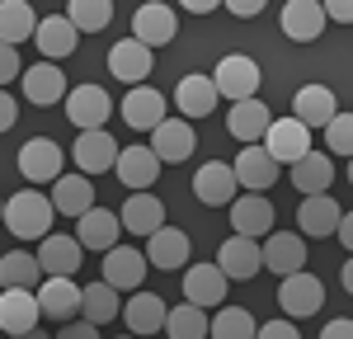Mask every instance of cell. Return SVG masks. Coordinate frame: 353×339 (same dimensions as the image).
<instances>
[{
	"label": "cell",
	"instance_id": "6da1fadb",
	"mask_svg": "<svg viewBox=\"0 0 353 339\" xmlns=\"http://www.w3.org/2000/svg\"><path fill=\"white\" fill-rule=\"evenodd\" d=\"M52 198H43L38 189H24V194L5 198V226L10 236L19 240H48L52 236Z\"/></svg>",
	"mask_w": 353,
	"mask_h": 339
},
{
	"label": "cell",
	"instance_id": "7a4b0ae2",
	"mask_svg": "<svg viewBox=\"0 0 353 339\" xmlns=\"http://www.w3.org/2000/svg\"><path fill=\"white\" fill-rule=\"evenodd\" d=\"M259 81H264V71H259V61L245 52H226L217 61V71H212V85H217L221 99H231V104H245V99H254L259 94Z\"/></svg>",
	"mask_w": 353,
	"mask_h": 339
},
{
	"label": "cell",
	"instance_id": "3957f363",
	"mask_svg": "<svg viewBox=\"0 0 353 339\" xmlns=\"http://www.w3.org/2000/svg\"><path fill=\"white\" fill-rule=\"evenodd\" d=\"M174 33H179V19H174V5H165V0H146L132 14V38L141 48H151V52L174 43Z\"/></svg>",
	"mask_w": 353,
	"mask_h": 339
},
{
	"label": "cell",
	"instance_id": "277c9868",
	"mask_svg": "<svg viewBox=\"0 0 353 339\" xmlns=\"http://www.w3.org/2000/svg\"><path fill=\"white\" fill-rule=\"evenodd\" d=\"M278 307L292 320H306V316H316V311L325 307V287H321L316 274H292V278L278 282Z\"/></svg>",
	"mask_w": 353,
	"mask_h": 339
},
{
	"label": "cell",
	"instance_id": "5b68a950",
	"mask_svg": "<svg viewBox=\"0 0 353 339\" xmlns=\"http://www.w3.org/2000/svg\"><path fill=\"white\" fill-rule=\"evenodd\" d=\"M109 113H113V99L99 85H76V90L66 94V118H71L81 132H104Z\"/></svg>",
	"mask_w": 353,
	"mask_h": 339
},
{
	"label": "cell",
	"instance_id": "8992f818",
	"mask_svg": "<svg viewBox=\"0 0 353 339\" xmlns=\"http://www.w3.org/2000/svg\"><path fill=\"white\" fill-rule=\"evenodd\" d=\"M217 269L231 282H250L259 269H264V240H245V236H231L221 240L217 250Z\"/></svg>",
	"mask_w": 353,
	"mask_h": 339
},
{
	"label": "cell",
	"instance_id": "52a82bcc",
	"mask_svg": "<svg viewBox=\"0 0 353 339\" xmlns=\"http://www.w3.org/2000/svg\"><path fill=\"white\" fill-rule=\"evenodd\" d=\"M226 212H231L236 236H245V240H269L273 236V203L264 194H241Z\"/></svg>",
	"mask_w": 353,
	"mask_h": 339
},
{
	"label": "cell",
	"instance_id": "ba28073f",
	"mask_svg": "<svg viewBox=\"0 0 353 339\" xmlns=\"http://www.w3.org/2000/svg\"><path fill=\"white\" fill-rule=\"evenodd\" d=\"M19 174L28 184H57L61 179V146L52 137H33L19 146Z\"/></svg>",
	"mask_w": 353,
	"mask_h": 339
},
{
	"label": "cell",
	"instance_id": "9c48e42d",
	"mask_svg": "<svg viewBox=\"0 0 353 339\" xmlns=\"http://www.w3.org/2000/svg\"><path fill=\"white\" fill-rule=\"evenodd\" d=\"M236 189H241V179H236V170L226 165V161H208L203 170H193V194L208 207H231Z\"/></svg>",
	"mask_w": 353,
	"mask_h": 339
},
{
	"label": "cell",
	"instance_id": "30bf717a",
	"mask_svg": "<svg viewBox=\"0 0 353 339\" xmlns=\"http://www.w3.org/2000/svg\"><path fill=\"white\" fill-rule=\"evenodd\" d=\"M264 269L278 274V278L306 274V240H301V231H273L264 240Z\"/></svg>",
	"mask_w": 353,
	"mask_h": 339
},
{
	"label": "cell",
	"instance_id": "8fae6325",
	"mask_svg": "<svg viewBox=\"0 0 353 339\" xmlns=\"http://www.w3.org/2000/svg\"><path fill=\"white\" fill-rule=\"evenodd\" d=\"M278 24L283 33L292 38V43H316L321 33H325V5L321 0H288L283 10H278Z\"/></svg>",
	"mask_w": 353,
	"mask_h": 339
},
{
	"label": "cell",
	"instance_id": "7c38bea8",
	"mask_svg": "<svg viewBox=\"0 0 353 339\" xmlns=\"http://www.w3.org/2000/svg\"><path fill=\"white\" fill-rule=\"evenodd\" d=\"M226 274H221L217 264H189L184 269V302L189 307H226Z\"/></svg>",
	"mask_w": 353,
	"mask_h": 339
},
{
	"label": "cell",
	"instance_id": "4fadbf2b",
	"mask_svg": "<svg viewBox=\"0 0 353 339\" xmlns=\"http://www.w3.org/2000/svg\"><path fill=\"white\" fill-rule=\"evenodd\" d=\"M109 71L118 76L123 85H146V76L156 71V56H151V48H141L137 38H118L109 48Z\"/></svg>",
	"mask_w": 353,
	"mask_h": 339
},
{
	"label": "cell",
	"instance_id": "5bb4252c",
	"mask_svg": "<svg viewBox=\"0 0 353 339\" xmlns=\"http://www.w3.org/2000/svg\"><path fill=\"white\" fill-rule=\"evenodd\" d=\"M85 259V245L76 236H48V240H38V264H43V278H76V269H81Z\"/></svg>",
	"mask_w": 353,
	"mask_h": 339
},
{
	"label": "cell",
	"instance_id": "9a60e30c",
	"mask_svg": "<svg viewBox=\"0 0 353 339\" xmlns=\"http://www.w3.org/2000/svg\"><path fill=\"white\" fill-rule=\"evenodd\" d=\"M19 85H24V99L28 104H38V109H52V104H66V76H61V66H52V61H38V66H28L24 76H19Z\"/></svg>",
	"mask_w": 353,
	"mask_h": 339
},
{
	"label": "cell",
	"instance_id": "2e32d148",
	"mask_svg": "<svg viewBox=\"0 0 353 339\" xmlns=\"http://www.w3.org/2000/svg\"><path fill=\"white\" fill-rule=\"evenodd\" d=\"M273 127V113L264 109V99H245V104H231L226 113V132L241 141V146H264Z\"/></svg>",
	"mask_w": 353,
	"mask_h": 339
},
{
	"label": "cell",
	"instance_id": "e0dca14e",
	"mask_svg": "<svg viewBox=\"0 0 353 339\" xmlns=\"http://www.w3.org/2000/svg\"><path fill=\"white\" fill-rule=\"evenodd\" d=\"M264 146H269V156L278 165H297L301 156H311V127H301L297 118H278L269 127V137H264Z\"/></svg>",
	"mask_w": 353,
	"mask_h": 339
},
{
	"label": "cell",
	"instance_id": "ac0fdd59",
	"mask_svg": "<svg viewBox=\"0 0 353 339\" xmlns=\"http://www.w3.org/2000/svg\"><path fill=\"white\" fill-rule=\"evenodd\" d=\"M81 297H85V287L71 282V278H43L38 282V307H43L48 320H66L71 325L81 316Z\"/></svg>",
	"mask_w": 353,
	"mask_h": 339
},
{
	"label": "cell",
	"instance_id": "d6986e66",
	"mask_svg": "<svg viewBox=\"0 0 353 339\" xmlns=\"http://www.w3.org/2000/svg\"><path fill=\"white\" fill-rule=\"evenodd\" d=\"M104 282L113 292H137L146 282V254L132 250V245H113L104 254Z\"/></svg>",
	"mask_w": 353,
	"mask_h": 339
},
{
	"label": "cell",
	"instance_id": "ffe728a7",
	"mask_svg": "<svg viewBox=\"0 0 353 339\" xmlns=\"http://www.w3.org/2000/svg\"><path fill=\"white\" fill-rule=\"evenodd\" d=\"M113 174L123 179V189H132V194H151V184L161 179V161H156L151 146H128V151L118 156Z\"/></svg>",
	"mask_w": 353,
	"mask_h": 339
},
{
	"label": "cell",
	"instance_id": "44dd1931",
	"mask_svg": "<svg viewBox=\"0 0 353 339\" xmlns=\"http://www.w3.org/2000/svg\"><path fill=\"white\" fill-rule=\"evenodd\" d=\"M71 156H76V170H85V174L94 179V174H104V170L118 165L123 146H118L109 132H81V137H76V146H71Z\"/></svg>",
	"mask_w": 353,
	"mask_h": 339
},
{
	"label": "cell",
	"instance_id": "7402d4cb",
	"mask_svg": "<svg viewBox=\"0 0 353 339\" xmlns=\"http://www.w3.org/2000/svg\"><path fill=\"white\" fill-rule=\"evenodd\" d=\"M231 170H236L241 189H250V194H264L269 184H278V161L269 156V146H241Z\"/></svg>",
	"mask_w": 353,
	"mask_h": 339
},
{
	"label": "cell",
	"instance_id": "603a6c76",
	"mask_svg": "<svg viewBox=\"0 0 353 339\" xmlns=\"http://www.w3.org/2000/svg\"><path fill=\"white\" fill-rule=\"evenodd\" d=\"M123 123L137 127V132H156V127L165 123V94L151 90V85L128 90V99H123Z\"/></svg>",
	"mask_w": 353,
	"mask_h": 339
},
{
	"label": "cell",
	"instance_id": "cb8c5ba5",
	"mask_svg": "<svg viewBox=\"0 0 353 339\" xmlns=\"http://www.w3.org/2000/svg\"><path fill=\"white\" fill-rule=\"evenodd\" d=\"M334 113H339V104H334L330 85H301L297 94H292V118H297L301 127H330Z\"/></svg>",
	"mask_w": 353,
	"mask_h": 339
},
{
	"label": "cell",
	"instance_id": "d4e9b609",
	"mask_svg": "<svg viewBox=\"0 0 353 339\" xmlns=\"http://www.w3.org/2000/svg\"><path fill=\"white\" fill-rule=\"evenodd\" d=\"M43 320V307H38V292H0V330L14 339L38 330Z\"/></svg>",
	"mask_w": 353,
	"mask_h": 339
},
{
	"label": "cell",
	"instance_id": "484cf974",
	"mask_svg": "<svg viewBox=\"0 0 353 339\" xmlns=\"http://www.w3.org/2000/svg\"><path fill=\"white\" fill-rule=\"evenodd\" d=\"M52 207L61 217H76L81 222L85 212H94V179L90 174H61L52 184Z\"/></svg>",
	"mask_w": 353,
	"mask_h": 339
},
{
	"label": "cell",
	"instance_id": "4316f807",
	"mask_svg": "<svg viewBox=\"0 0 353 339\" xmlns=\"http://www.w3.org/2000/svg\"><path fill=\"white\" fill-rule=\"evenodd\" d=\"M339 222H344V207L334 203L330 194H316V198H301V207H297V226H301V236H334L339 231Z\"/></svg>",
	"mask_w": 353,
	"mask_h": 339
},
{
	"label": "cell",
	"instance_id": "83f0119b",
	"mask_svg": "<svg viewBox=\"0 0 353 339\" xmlns=\"http://www.w3.org/2000/svg\"><path fill=\"white\" fill-rule=\"evenodd\" d=\"M33 43H38V52L48 56V61H61V56L76 52V43H81V33L76 24L66 19V14H52V19H38V33H33Z\"/></svg>",
	"mask_w": 353,
	"mask_h": 339
},
{
	"label": "cell",
	"instance_id": "f1b7e54d",
	"mask_svg": "<svg viewBox=\"0 0 353 339\" xmlns=\"http://www.w3.org/2000/svg\"><path fill=\"white\" fill-rule=\"evenodd\" d=\"M146 264H156V269H189V236L179 231V226H161L151 240H146Z\"/></svg>",
	"mask_w": 353,
	"mask_h": 339
},
{
	"label": "cell",
	"instance_id": "f546056e",
	"mask_svg": "<svg viewBox=\"0 0 353 339\" xmlns=\"http://www.w3.org/2000/svg\"><path fill=\"white\" fill-rule=\"evenodd\" d=\"M118 222L128 226L132 236H146V240H151V236H156V231L165 226V203H161L156 194H132L128 203H123Z\"/></svg>",
	"mask_w": 353,
	"mask_h": 339
},
{
	"label": "cell",
	"instance_id": "4dcf8cb0",
	"mask_svg": "<svg viewBox=\"0 0 353 339\" xmlns=\"http://www.w3.org/2000/svg\"><path fill=\"white\" fill-rule=\"evenodd\" d=\"M151 151H156V161H189L193 156V127L189 118H165L161 127L151 132Z\"/></svg>",
	"mask_w": 353,
	"mask_h": 339
},
{
	"label": "cell",
	"instance_id": "1f68e13d",
	"mask_svg": "<svg viewBox=\"0 0 353 339\" xmlns=\"http://www.w3.org/2000/svg\"><path fill=\"white\" fill-rule=\"evenodd\" d=\"M38 282H43L38 254H24V250L0 254V287L5 292H38Z\"/></svg>",
	"mask_w": 353,
	"mask_h": 339
},
{
	"label": "cell",
	"instance_id": "d6a6232c",
	"mask_svg": "<svg viewBox=\"0 0 353 339\" xmlns=\"http://www.w3.org/2000/svg\"><path fill=\"white\" fill-rule=\"evenodd\" d=\"M217 85H212V76H184V81L174 85V104H179V113L184 118H208V113L217 109Z\"/></svg>",
	"mask_w": 353,
	"mask_h": 339
},
{
	"label": "cell",
	"instance_id": "836d02e7",
	"mask_svg": "<svg viewBox=\"0 0 353 339\" xmlns=\"http://www.w3.org/2000/svg\"><path fill=\"white\" fill-rule=\"evenodd\" d=\"M118 231H123L118 212L94 207V212H85L81 222H76V240H81V245H90V250H104V254H109L113 245H118Z\"/></svg>",
	"mask_w": 353,
	"mask_h": 339
},
{
	"label": "cell",
	"instance_id": "e575fe53",
	"mask_svg": "<svg viewBox=\"0 0 353 339\" xmlns=\"http://www.w3.org/2000/svg\"><path fill=\"white\" fill-rule=\"evenodd\" d=\"M165 320H170V307H165L156 292H132V297H128V330H132L137 339L165 330Z\"/></svg>",
	"mask_w": 353,
	"mask_h": 339
},
{
	"label": "cell",
	"instance_id": "d590c367",
	"mask_svg": "<svg viewBox=\"0 0 353 339\" xmlns=\"http://www.w3.org/2000/svg\"><path fill=\"white\" fill-rule=\"evenodd\" d=\"M33 33H38L33 5H24V0H0V43H5V48H19Z\"/></svg>",
	"mask_w": 353,
	"mask_h": 339
},
{
	"label": "cell",
	"instance_id": "8d00e7d4",
	"mask_svg": "<svg viewBox=\"0 0 353 339\" xmlns=\"http://www.w3.org/2000/svg\"><path fill=\"white\" fill-rule=\"evenodd\" d=\"M330 179H334V165H330V156H321V151L301 156L297 165H292V184L301 189V198L330 194Z\"/></svg>",
	"mask_w": 353,
	"mask_h": 339
},
{
	"label": "cell",
	"instance_id": "74e56055",
	"mask_svg": "<svg viewBox=\"0 0 353 339\" xmlns=\"http://www.w3.org/2000/svg\"><path fill=\"white\" fill-rule=\"evenodd\" d=\"M118 311H123V302H118V292H113L109 282H90L81 297V320H90V325H104V320H118Z\"/></svg>",
	"mask_w": 353,
	"mask_h": 339
},
{
	"label": "cell",
	"instance_id": "f35d334b",
	"mask_svg": "<svg viewBox=\"0 0 353 339\" xmlns=\"http://www.w3.org/2000/svg\"><path fill=\"white\" fill-rule=\"evenodd\" d=\"M165 330H170V339H203L208 330H212V316L203 307H170V320H165Z\"/></svg>",
	"mask_w": 353,
	"mask_h": 339
},
{
	"label": "cell",
	"instance_id": "ab89813d",
	"mask_svg": "<svg viewBox=\"0 0 353 339\" xmlns=\"http://www.w3.org/2000/svg\"><path fill=\"white\" fill-rule=\"evenodd\" d=\"M208 335H212V339H254V335H259V325H254V316H250L245 307H217Z\"/></svg>",
	"mask_w": 353,
	"mask_h": 339
},
{
	"label": "cell",
	"instance_id": "60d3db41",
	"mask_svg": "<svg viewBox=\"0 0 353 339\" xmlns=\"http://www.w3.org/2000/svg\"><path fill=\"white\" fill-rule=\"evenodd\" d=\"M66 19L76 24V33H99V28H109L113 5L109 0H71L66 5Z\"/></svg>",
	"mask_w": 353,
	"mask_h": 339
},
{
	"label": "cell",
	"instance_id": "b9f144b4",
	"mask_svg": "<svg viewBox=\"0 0 353 339\" xmlns=\"http://www.w3.org/2000/svg\"><path fill=\"white\" fill-rule=\"evenodd\" d=\"M325 146L334 156H349L353 161V113H334L325 127Z\"/></svg>",
	"mask_w": 353,
	"mask_h": 339
},
{
	"label": "cell",
	"instance_id": "7bdbcfd3",
	"mask_svg": "<svg viewBox=\"0 0 353 339\" xmlns=\"http://www.w3.org/2000/svg\"><path fill=\"white\" fill-rule=\"evenodd\" d=\"M254 339H301V330L292 325V320H264Z\"/></svg>",
	"mask_w": 353,
	"mask_h": 339
},
{
	"label": "cell",
	"instance_id": "ee69618b",
	"mask_svg": "<svg viewBox=\"0 0 353 339\" xmlns=\"http://www.w3.org/2000/svg\"><path fill=\"white\" fill-rule=\"evenodd\" d=\"M14 76H24V71H19V48H5V43H0V85H10Z\"/></svg>",
	"mask_w": 353,
	"mask_h": 339
},
{
	"label": "cell",
	"instance_id": "f6af8a7d",
	"mask_svg": "<svg viewBox=\"0 0 353 339\" xmlns=\"http://www.w3.org/2000/svg\"><path fill=\"white\" fill-rule=\"evenodd\" d=\"M57 339H99V325H90V320H71V325H61Z\"/></svg>",
	"mask_w": 353,
	"mask_h": 339
},
{
	"label": "cell",
	"instance_id": "bcb514c9",
	"mask_svg": "<svg viewBox=\"0 0 353 339\" xmlns=\"http://www.w3.org/2000/svg\"><path fill=\"white\" fill-rule=\"evenodd\" d=\"M325 5V19L334 24H353V0H321Z\"/></svg>",
	"mask_w": 353,
	"mask_h": 339
},
{
	"label": "cell",
	"instance_id": "7dc6e473",
	"mask_svg": "<svg viewBox=\"0 0 353 339\" xmlns=\"http://www.w3.org/2000/svg\"><path fill=\"white\" fill-rule=\"evenodd\" d=\"M14 123H19V104H14V94L0 90V132H10Z\"/></svg>",
	"mask_w": 353,
	"mask_h": 339
},
{
	"label": "cell",
	"instance_id": "c3c4849f",
	"mask_svg": "<svg viewBox=\"0 0 353 339\" xmlns=\"http://www.w3.org/2000/svg\"><path fill=\"white\" fill-rule=\"evenodd\" d=\"M226 10H231L236 19H250V14H264V0H231Z\"/></svg>",
	"mask_w": 353,
	"mask_h": 339
},
{
	"label": "cell",
	"instance_id": "681fc988",
	"mask_svg": "<svg viewBox=\"0 0 353 339\" xmlns=\"http://www.w3.org/2000/svg\"><path fill=\"white\" fill-rule=\"evenodd\" d=\"M321 339H353V320H330L321 330Z\"/></svg>",
	"mask_w": 353,
	"mask_h": 339
},
{
	"label": "cell",
	"instance_id": "f907efd6",
	"mask_svg": "<svg viewBox=\"0 0 353 339\" xmlns=\"http://www.w3.org/2000/svg\"><path fill=\"white\" fill-rule=\"evenodd\" d=\"M334 236H339V245L353 254V212H344V222H339V231H334Z\"/></svg>",
	"mask_w": 353,
	"mask_h": 339
},
{
	"label": "cell",
	"instance_id": "816d5d0a",
	"mask_svg": "<svg viewBox=\"0 0 353 339\" xmlns=\"http://www.w3.org/2000/svg\"><path fill=\"white\" fill-rule=\"evenodd\" d=\"M339 282H344V292H349V297H353V254H349V259H344V274H339Z\"/></svg>",
	"mask_w": 353,
	"mask_h": 339
},
{
	"label": "cell",
	"instance_id": "f5cc1de1",
	"mask_svg": "<svg viewBox=\"0 0 353 339\" xmlns=\"http://www.w3.org/2000/svg\"><path fill=\"white\" fill-rule=\"evenodd\" d=\"M184 10H189V14H208V10H217V5H212V0H189Z\"/></svg>",
	"mask_w": 353,
	"mask_h": 339
},
{
	"label": "cell",
	"instance_id": "db71d44e",
	"mask_svg": "<svg viewBox=\"0 0 353 339\" xmlns=\"http://www.w3.org/2000/svg\"><path fill=\"white\" fill-rule=\"evenodd\" d=\"M14 339H52V335H43V330H28V335H14Z\"/></svg>",
	"mask_w": 353,
	"mask_h": 339
},
{
	"label": "cell",
	"instance_id": "11a10c76",
	"mask_svg": "<svg viewBox=\"0 0 353 339\" xmlns=\"http://www.w3.org/2000/svg\"><path fill=\"white\" fill-rule=\"evenodd\" d=\"M0 226H5V198H0Z\"/></svg>",
	"mask_w": 353,
	"mask_h": 339
},
{
	"label": "cell",
	"instance_id": "9f6ffc18",
	"mask_svg": "<svg viewBox=\"0 0 353 339\" xmlns=\"http://www.w3.org/2000/svg\"><path fill=\"white\" fill-rule=\"evenodd\" d=\"M349 184H353V161H349Z\"/></svg>",
	"mask_w": 353,
	"mask_h": 339
},
{
	"label": "cell",
	"instance_id": "6f0895ef",
	"mask_svg": "<svg viewBox=\"0 0 353 339\" xmlns=\"http://www.w3.org/2000/svg\"><path fill=\"white\" fill-rule=\"evenodd\" d=\"M118 339H137V335H118Z\"/></svg>",
	"mask_w": 353,
	"mask_h": 339
},
{
	"label": "cell",
	"instance_id": "680465c9",
	"mask_svg": "<svg viewBox=\"0 0 353 339\" xmlns=\"http://www.w3.org/2000/svg\"><path fill=\"white\" fill-rule=\"evenodd\" d=\"M0 292H5V287H0Z\"/></svg>",
	"mask_w": 353,
	"mask_h": 339
}]
</instances>
